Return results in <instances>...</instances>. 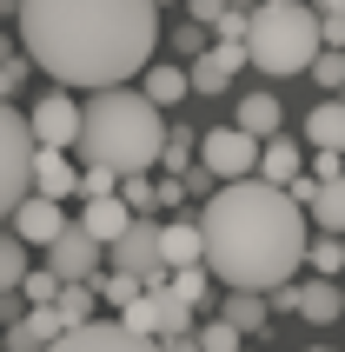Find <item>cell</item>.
Wrapping results in <instances>:
<instances>
[{
	"mask_svg": "<svg viewBox=\"0 0 345 352\" xmlns=\"http://www.w3.org/2000/svg\"><path fill=\"white\" fill-rule=\"evenodd\" d=\"M20 47L47 80L113 87L133 80L159 47L153 0H20Z\"/></svg>",
	"mask_w": 345,
	"mask_h": 352,
	"instance_id": "obj_1",
	"label": "cell"
},
{
	"mask_svg": "<svg viewBox=\"0 0 345 352\" xmlns=\"http://www.w3.org/2000/svg\"><path fill=\"white\" fill-rule=\"evenodd\" d=\"M306 233H312V219L286 186L239 173V179H219L199 206V266L219 286L266 293V286L299 273Z\"/></svg>",
	"mask_w": 345,
	"mask_h": 352,
	"instance_id": "obj_2",
	"label": "cell"
},
{
	"mask_svg": "<svg viewBox=\"0 0 345 352\" xmlns=\"http://www.w3.org/2000/svg\"><path fill=\"white\" fill-rule=\"evenodd\" d=\"M159 140H166V120L146 94L133 87H93V100L80 107V160H93V166H113V173H146L159 160Z\"/></svg>",
	"mask_w": 345,
	"mask_h": 352,
	"instance_id": "obj_3",
	"label": "cell"
},
{
	"mask_svg": "<svg viewBox=\"0 0 345 352\" xmlns=\"http://www.w3.org/2000/svg\"><path fill=\"white\" fill-rule=\"evenodd\" d=\"M246 60L259 74L286 80V74H306V60L319 54V14L312 0H266L246 14Z\"/></svg>",
	"mask_w": 345,
	"mask_h": 352,
	"instance_id": "obj_4",
	"label": "cell"
},
{
	"mask_svg": "<svg viewBox=\"0 0 345 352\" xmlns=\"http://www.w3.org/2000/svg\"><path fill=\"white\" fill-rule=\"evenodd\" d=\"M20 193H34V133L14 100H0V219L20 206Z\"/></svg>",
	"mask_w": 345,
	"mask_h": 352,
	"instance_id": "obj_5",
	"label": "cell"
},
{
	"mask_svg": "<svg viewBox=\"0 0 345 352\" xmlns=\"http://www.w3.org/2000/svg\"><path fill=\"white\" fill-rule=\"evenodd\" d=\"M107 253H113V266H120V273H133L140 286H159V279H166V259H159V219H146V213L126 219V226L107 239Z\"/></svg>",
	"mask_w": 345,
	"mask_h": 352,
	"instance_id": "obj_6",
	"label": "cell"
},
{
	"mask_svg": "<svg viewBox=\"0 0 345 352\" xmlns=\"http://www.w3.org/2000/svg\"><path fill=\"white\" fill-rule=\"evenodd\" d=\"M252 160H259V140H252L246 126H206V133H199V166H206L212 179L252 173Z\"/></svg>",
	"mask_w": 345,
	"mask_h": 352,
	"instance_id": "obj_7",
	"label": "cell"
},
{
	"mask_svg": "<svg viewBox=\"0 0 345 352\" xmlns=\"http://www.w3.org/2000/svg\"><path fill=\"white\" fill-rule=\"evenodd\" d=\"M54 346H74V352H140V346H153V339H140V333H126V319H100V313H87V319H67L60 326V339Z\"/></svg>",
	"mask_w": 345,
	"mask_h": 352,
	"instance_id": "obj_8",
	"label": "cell"
},
{
	"mask_svg": "<svg viewBox=\"0 0 345 352\" xmlns=\"http://www.w3.org/2000/svg\"><path fill=\"white\" fill-rule=\"evenodd\" d=\"M239 67H246V47L239 40H206L192 54V67H186V94H226L232 80H239Z\"/></svg>",
	"mask_w": 345,
	"mask_h": 352,
	"instance_id": "obj_9",
	"label": "cell"
},
{
	"mask_svg": "<svg viewBox=\"0 0 345 352\" xmlns=\"http://www.w3.org/2000/svg\"><path fill=\"white\" fill-rule=\"evenodd\" d=\"M100 259H107V246H100L80 219H67L54 239H47V266H54L60 279H87V273H100Z\"/></svg>",
	"mask_w": 345,
	"mask_h": 352,
	"instance_id": "obj_10",
	"label": "cell"
},
{
	"mask_svg": "<svg viewBox=\"0 0 345 352\" xmlns=\"http://www.w3.org/2000/svg\"><path fill=\"white\" fill-rule=\"evenodd\" d=\"M27 133H34V146H74V133H80V100L60 87V94H47L27 113Z\"/></svg>",
	"mask_w": 345,
	"mask_h": 352,
	"instance_id": "obj_11",
	"label": "cell"
},
{
	"mask_svg": "<svg viewBox=\"0 0 345 352\" xmlns=\"http://www.w3.org/2000/svg\"><path fill=\"white\" fill-rule=\"evenodd\" d=\"M14 233L27 239V246H47V239L60 233V226H67V199H47V193H20V206L14 213Z\"/></svg>",
	"mask_w": 345,
	"mask_h": 352,
	"instance_id": "obj_12",
	"label": "cell"
},
{
	"mask_svg": "<svg viewBox=\"0 0 345 352\" xmlns=\"http://www.w3.org/2000/svg\"><path fill=\"white\" fill-rule=\"evenodd\" d=\"M60 306L54 299H40V306H20V319H7V346H20V352H34V346H54L60 339Z\"/></svg>",
	"mask_w": 345,
	"mask_h": 352,
	"instance_id": "obj_13",
	"label": "cell"
},
{
	"mask_svg": "<svg viewBox=\"0 0 345 352\" xmlns=\"http://www.w3.org/2000/svg\"><path fill=\"white\" fill-rule=\"evenodd\" d=\"M292 313L306 319V326H332V319L345 313V293H339V279H299V286H292Z\"/></svg>",
	"mask_w": 345,
	"mask_h": 352,
	"instance_id": "obj_14",
	"label": "cell"
},
{
	"mask_svg": "<svg viewBox=\"0 0 345 352\" xmlns=\"http://www.w3.org/2000/svg\"><path fill=\"white\" fill-rule=\"evenodd\" d=\"M74 186H80V166L67 160V146H34V193L74 199Z\"/></svg>",
	"mask_w": 345,
	"mask_h": 352,
	"instance_id": "obj_15",
	"label": "cell"
},
{
	"mask_svg": "<svg viewBox=\"0 0 345 352\" xmlns=\"http://www.w3.org/2000/svg\"><path fill=\"white\" fill-rule=\"evenodd\" d=\"M126 219H133V206L120 199V186H113V193H87V206H80V226H87L100 246H107V239H113Z\"/></svg>",
	"mask_w": 345,
	"mask_h": 352,
	"instance_id": "obj_16",
	"label": "cell"
},
{
	"mask_svg": "<svg viewBox=\"0 0 345 352\" xmlns=\"http://www.w3.org/2000/svg\"><path fill=\"white\" fill-rule=\"evenodd\" d=\"M299 166H306V146H292V140H279V133H266V140H259V160H252V173H259V179L286 186Z\"/></svg>",
	"mask_w": 345,
	"mask_h": 352,
	"instance_id": "obj_17",
	"label": "cell"
},
{
	"mask_svg": "<svg viewBox=\"0 0 345 352\" xmlns=\"http://www.w3.org/2000/svg\"><path fill=\"white\" fill-rule=\"evenodd\" d=\"M306 219L319 226V233H339V226H345V173H326L319 186H312Z\"/></svg>",
	"mask_w": 345,
	"mask_h": 352,
	"instance_id": "obj_18",
	"label": "cell"
},
{
	"mask_svg": "<svg viewBox=\"0 0 345 352\" xmlns=\"http://www.w3.org/2000/svg\"><path fill=\"white\" fill-rule=\"evenodd\" d=\"M266 293H252V286H226V299H219V319H232V326H239V333H266Z\"/></svg>",
	"mask_w": 345,
	"mask_h": 352,
	"instance_id": "obj_19",
	"label": "cell"
},
{
	"mask_svg": "<svg viewBox=\"0 0 345 352\" xmlns=\"http://www.w3.org/2000/svg\"><path fill=\"white\" fill-rule=\"evenodd\" d=\"M279 120H286V107H279V94H239V120L232 126H246L252 140H266V133H279Z\"/></svg>",
	"mask_w": 345,
	"mask_h": 352,
	"instance_id": "obj_20",
	"label": "cell"
},
{
	"mask_svg": "<svg viewBox=\"0 0 345 352\" xmlns=\"http://www.w3.org/2000/svg\"><path fill=\"white\" fill-rule=\"evenodd\" d=\"M140 80H146L140 94L153 100V107H179V100H186V67H179V60H159V67H140Z\"/></svg>",
	"mask_w": 345,
	"mask_h": 352,
	"instance_id": "obj_21",
	"label": "cell"
},
{
	"mask_svg": "<svg viewBox=\"0 0 345 352\" xmlns=\"http://www.w3.org/2000/svg\"><path fill=\"white\" fill-rule=\"evenodd\" d=\"M159 286H166L172 299H186L192 313H199V306L212 299V273L199 266V259H186V266H166V279H159Z\"/></svg>",
	"mask_w": 345,
	"mask_h": 352,
	"instance_id": "obj_22",
	"label": "cell"
},
{
	"mask_svg": "<svg viewBox=\"0 0 345 352\" xmlns=\"http://www.w3.org/2000/svg\"><path fill=\"white\" fill-rule=\"evenodd\" d=\"M159 259L166 266L199 259V219H159Z\"/></svg>",
	"mask_w": 345,
	"mask_h": 352,
	"instance_id": "obj_23",
	"label": "cell"
},
{
	"mask_svg": "<svg viewBox=\"0 0 345 352\" xmlns=\"http://www.w3.org/2000/svg\"><path fill=\"white\" fill-rule=\"evenodd\" d=\"M306 140L345 153V100H319V107H312V113H306Z\"/></svg>",
	"mask_w": 345,
	"mask_h": 352,
	"instance_id": "obj_24",
	"label": "cell"
},
{
	"mask_svg": "<svg viewBox=\"0 0 345 352\" xmlns=\"http://www.w3.org/2000/svg\"><path fill=\"white\" fill-rule=\"evenodd\" d=\"M192 346H199V352H239V346H246V333H239L232 319L212 313V319H199V326H192Z\"/></svg>",
	"mask_w": 345,
	"mask_h": 352,
	"instance_id": "obj_25",
	"label": "cell"
},
{
	"mask_svg": "<svg viewBox=\"0 0 345 352\" xmlns=\"http://www.w3.org/2000/svg\"><path fill=\"white\" fill-rule=\"evenodd\" d=\"M299 266H312V273H326V279H339L345 273V253H339V233H326V239H312L306 233V259Z\"/></svg>",
	"mask_w": 345,
	"mask_h": 352,
	"instance_id": "obj_26",
	"label": "cell"
},
{
	"mask_svg": "<svg viewBox=\"0 0 345 352\" xmlns=\"http://www.w3.org/2000/svg\"><path fill=\"white\" fill-rule=\"evenodd\" d=\"M93 293H100V306H107V313H120V306H126V299L140 293V279L113 266V273H93Z\"/></svg>",
	"mask_w": 345,
	"mask_h": 352,
	"instance_id": "obj_27",
	"label": "cell"
},
{
	"mask_svg": "<svg viewBox=\"0 0 345 352\" xmlns=\"http://www.w3.org/2000/svg\"><path fill=\"white\" fill-rule=\"evenodd\" d=\"M306 74H312V87L339 94V87H345V47H326V54H312V60H306Z\"/></svg>",
	"mask_w": 345,
	"mask_h": 352,
	"instance_id": "obj_28",
	"label": "cell"
},
{
	"mask_svg": "<svg viewBox=\"0 0 345 352\" xmlns=\"http://www.w3.org/2000/svg\"><path fill=\"white\" fill-rule=\"evenodd\" d=\"M120 199H126L133 213H153V206H159V179H146V173H120Z\"/></svg>",
	"mask_w": 345,
	"mask_h": 352,
	"instance_id": "obj_29",
	"label": "cell"
},
{
	"mask_svg": "<svg viewBox=\"0 0 345 352\" xmlns=\"http://www.w3.org/2000/svg\"><path fill=\"white\" fill-rule=\"evenodd\" d=\"M120 319H126V333H140V339H153V286H140L126 306H120Z\"/></svg>",
	"mask_w": 345,
	"mask_h": 352,
	"instance_id": "obj_30",
	"label": "cell"
},
{
	"mask_svg": "<svg viewBox=\"0 0 345 352\" xmlns=\"http://www.w3.org/2000/svg\"><path fill=\"white\" fill-rule=\"evenodd\" d=\"M20 273H27V239L7 233L0 239V286H20Z\"/></svg>",
	"mask_w": 345,
	"mask_h": 352,
	"instance_id": "obj_31",
	"label": "cell"
},
{
	"mask_svg": "<svg viewBox=\"0 0 345 352\" xmlns=\"http://www.w3.org/2000/svg\"><path fill=\"white\" fill-rule=\"evenodd\" d=\"M27 74H34V60H27V54H7V60H0V100H14Z\"/></svg>",
	"mask_w": 345,
	"mask_h": 352,
	"instance_id": "obj_32",
	"label": "cell"
},
{
	"mask_svg": "<svg viewBox=\"0 0 345 352\" xmlns=\"http://www.w3.org/2000/svg\"><path fill=\"white\" fill-rule=\"evenodd\" d=\"M206 40H212V27H206V20H186V27H172V54H199Z\"/></svg>",
	"mask_w": 345,
	"mask_h": 352,
	"instance_id": "obj_33",
	"label": "cell"
},
{
	"mask_svg": "<svg viewBox=\"0 0 345 352\" xmlns=\"http://www.w3.org/2000/svg\"><path fill=\"white\" fill-rule=\"evenodd\" d=\"M212 40H246V14H239V0H226V7H219V20H212Z\"/></svg>",
	"mask_w": 345,
	"mask_h": 352,
	"instance_id": "obj_34",
	"label": "cell"
},
{
	"mask_svg": "<svg viewBox=\"0 0 345 352\" xmlns=\"http://www.w3.org/2000/svg\"><path fill=\"white\" fill-rule=\"evenodd\" d=\"M186 160H192V140H186V133H172V140H159V160H153V166H166V173H179Z\"/></svg>",
	"mask_w": 345,
	"mask_h": 352,
	"instance_id": "obj_35",
	"label": "cell"
},
{
	"mask_svg": "<svg viewBox=\"0 0 345 352\" xmlns=\"http://www.w3.org/2000/svg\"><path fill=\"white\" fill-rule=\"evenodd\" d=\"M186 7H192V20H206V27H212V20H219V7H226V0H186Z\"/></svg>",
	"mask_w": 345,
	"mask_h": 352,
	"instance_id": "obj_36",
	"label": "cell"
},
{
	"mask_svg": "<svg viewBox=\"0 0 345 352\" xmlns=\"http://www.w3.org/2000/svg\"><path fill=\"white\" fill-rule=\"evenodd\" d=\"M312 14L326 20V14H345V0H312Z\"/></svg>",
	"mask_w": 345,
	"mask_h": 352,
	"instance_id": "obj_37",
	"label": "cell"
},
{
	"mask_svg": "<svg viewBox=\"0 0 345 352\" xmlns=\"http://www.w3.org/2000/svg\"><path fill=\"white\" fill-rule=\"evenodd\" d=\"M7 54H14V40H7V34H0V60H7Z\"/></svg>",
	"mask_w": 345,
	"mask_h": 352,
	"instance_id": "obj_38",
	"label": "cell"
},
{
	"mask_svg": "<svg viewBox=\"0 0 345 352\" xmlns=\"http://www.w3.org/2000/svg\"><path fill=\"white\" fill-rule=\"evenodd\" d=\"M0 7H7V14H14V7H20V0H0Z\"/></svg>",
	"mask_w": 345,
	"mask_h": 352,
	"instance_id": "obj_39",
	"label": "cell"
},
{
	"mask_svg": "<svg viewBox=\"0 0 345 352\" xmlns=\"http://www.w3.org/2000/svg\"><path fill=\"white\" fill-rule=\"evenodd\" d=\"M153 7H179V0H153Z\"/></svg>",
	"mask_w": 345,
	"mask_h": 352,
	"instance_id": "obj_40",
	"label": "cell"
},
{
	"mask_svg": "<svg viewBox=\"0 0 345 352\" xmlns=\"http://www.w3.org/2000/svg\"><path fill=\"white\" fill-rule=\"evenodd\" d=\"M339 47H345V40H339Z\"/></svg>",
	"mask_w": 345,
	"mask_h": 352,
	"instance_id": "obj_41",
	"label": "cell"
}]
</instances>
